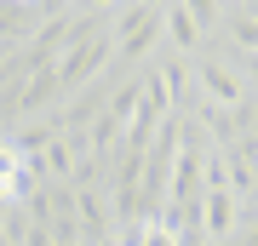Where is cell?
<instances>
[{"label":"cell","instance_id":"6da1fadb","mask_svg":"<svg viewBox=\"0 0 258 246\" xmlns=\"http://www.w3.org/2000/svg\"><path fill=\"white\" fill-rule=\"evenodd\" d=\"M166 12H172V6H132L126 12V23H120V57H126V63L155 46V35L166 29Z\"/></svg>","mask_w":258,"mask_h":246},{"label":"cell","instance_id":"7a4b0ae2","mask_svg":"<svg viewBox=\"0 0 258 246\" xmlns=\"http://www.w3.org/2000/svg\"><path fill=\"white\" fill-rule=\"evenodd\" d=\"M195 80H201L207 103H224V109H241V103H247V86H241L218 57H195Z\"/></svg>","mask_w":258,"mask_h":246},{"label":"cell","instance_id":"277c9868","mask_svg":"<svg viewBox=\"0 0 258 246\" xmlns=\"http://www.w3.org/2000/svg\"><path fill=\"white\" fill-rule=\"evenodd\" d=\"M184 12H189L201 29H218V0H184Z\"/></svg>","mask_w":258,"mask_h":246},{"label":"cell","instance_id":"3957f363","mask_svg":"<svg viewBox=\"0 0 258 246\" xmlns=\"http://www.w3.org/2000/svg\"><path fill=\"white\" fill-rule=\"evenodd\" d=\"M166 35L184 46V52H195V57H201V35H207V29L184 12V0H172V12H166Z\"/></svg>","mask_w":258,"mask_h":246}]
</instances>
